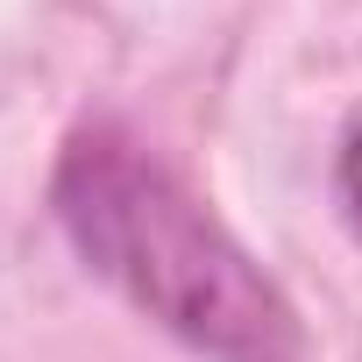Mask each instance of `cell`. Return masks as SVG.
Here are the masks:
<instances>
[{
  "mask_svg": "<svg viewBox=\"0 0 362 362\" xmlns=\"http://www.w3.org/2000/svg\"><path fill=\"white\" fill-rule=\"evenodd\" d=\"M57 221L121 298L214 362H298L291 298L242 256V242L121 128L93 121L57 163Z\"/></svg>",
  "mask_w": 362,
  "mask_h": 362,
  "instance_id": "1",
  "label": "cell"
},
{
  "mask_svg": "<svg viewBox=\"0 0 362 362\" xmlns=\"http://www.w3.org/2000/svg\"><path fill=\"white\" fill-rule=\"evenodd\" d=\"M341 199H348V214L362 221V128H355L348 149H341Z\"/></svg>",
  "mask_w": 362,
  "mask_h": 362,
  "instance_id": "2",
  "label": "cell"
}]
</instances>
